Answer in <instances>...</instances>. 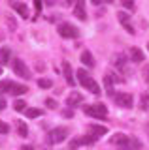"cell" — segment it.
<instances>
[{
    "instance_id": "obj_1",
    "label": "cell",
    "mask_w": 149,
    "mask_h": 150,
    "mask_svg": "<svg viewBox=\"0 0 149 150\" xmlns=\"http://www.w3.org/2000/svg\"><path fill=\"white\" fill-rule=\"evenodd\" d=\"M111 144H119V146H123V148H140L142 146V143H140L138 139H132V137H128L127 133H115V135H111Z\"/></svg>"
},
{
    "instance_id": "obj_2",
    "label": "cell",
    "mask_w": 149,
    "mask_h": 150,
    "mask_svg": "<svg viewBox=\"0 0 149 150\" xmlns=\"http://www.w3.org/2000/svg\"><path fill=\"white\" fill-rule=\"evenodd\" d=\"M77 79H80V83H81V86H83V88H87V90L92 92V94H100V86H98V83H96L95 79H92L91 75L85 71V69H77Z\"/></svg>"
},
{
    "instance_id": "obj_3",
    "label": "cell",
    "mask_w": 149,
    "mask_h": 150,
    "mask_svg": "<svg viewBox=\"0 0 149 150\" xmlns=\"http://www.w3.org/2000/svg\"><path fill=\"white\" fill-rule=\"evenodd\" d=\"M83 111H85V115L95 116V118H104V116L108 115V107H106L104 103H92V105H85V107H83Z\"/></svg>"
},
{
    "instance_id": "obj_4",
    "label": "cell",
    "mask_w": 149,
    "mask_h": 150,
    "mask_svg": "<svg viewBox=\"0 0 149 150\" xmlns=\"http://www.w3.org/2000/svg\"><path fill=\"white\" fill-rule=\"evenodd\" d=\"M66 137H68L66 128H55L47 133V143L49 144H59V143H62V141H66Z\"/></svg>"
},
{
    "instance_id": "obj_5",
    "label": "cell",
    "mask_w": 149,
    "mask_h": 150,
    "mask_svg": "<svg viewBox=\"0 0 149 150\" xmlns=\"http://www.w3.org/2000/svg\"><path fill=\"white\" fill-rule=\"evenodd\" d=\"M11 68H13V73L15 75H19V77H23V79H30V71H29V68H27V64L23 62V60L13 58Z\"/></svg>"
},
{
    "instance_id": "obj_6",
    "label": "cell",
    "mask_w": 149,
    "mask_h": 150,
    "mask_svg": "<svg viewBox=\"0 0 149 150\" xmlns=\"http://www.w3.org/2000/svg\"><path fill=\"white\" fill-rule=\"evenodd\" d=\"M59 34L62 36V38H77L80 36V30H77L74 25H70V23H60L59 25Z\"/></svg>"
},
{
    "instance_id": "obj_7",
    "label": "cell",
    "mask_w": 149,
    "mask_h": 150,
    "mask_svg": "<svg viewBox=\"0 0 149 150\" xmlns=\"http://www.w3.org/2000/svg\"><path fill=\"white\" fill-rule=\"evenodd\" d=\"M115 101H117L119 107H123V109H130L132 107V96L127 92H119L117 96H115Z\"/></svg>"
},
{
    "instance_id": "obj_8",
    "label": "cell",
    "mask_w": 149,
    "mask_h": 150,
    "mask_svg": "<svg viewBox=\"0 0 149 150\" xmlns=\"http://www.w3.org/2000/svg\"><path fill=\"white\" fill-rule=\"evenodd\" d=\"M96 141V137H89V135H87V137H80V139H74V141H70V144H68V148L70 150H77V146H81V144H92Z\"/></svg>"
},
{
    "instance_id": "obj_9",
    "label": "cell",
    "mask_w": 149,
    "mask_h": 150,
    "mask_svg": "<svg viewBox=\"0 0 149 150\" xmlns=\"http://www.w3.org/2000/svg\"><path fill=\"white\" fill-rule=\"evenodd\" d=\"M117 19H119V23L125 26V30H127L128 34H134V26L130 25V15H128V13L119 11V13H117Z\"/></svg>"
},
{
    "instance_id": "obj_10",
    "label": "cell",
    "mask_w": 149,
    "mask_h": 150,
    "mask_svg": "<svg viewBox=\"0 0 149 150\" xmlns=\"http://www.w3.org/2000/svg\"><path fill=\"white\" fill-rule=\"evenodd\" d=\"M74 15H76L80 21H85L87 19V13H85V0H77L74 4Z\"/></svg>"
},
{
    "instance_id": "obj_11",
    "label": "cell",
    "mask_w": 149,
    "mask_h": 150,
    "mask_svg": "<svg viewBox=\"0 0 149 150\" xmlns=\"http://www.w3.org/2000/svg\"><path fill=\"white\" fill-rule=\"evenodd\" d=\"M10 6H11L13 9H15V11L19 13L21 17H25V19L29 17V8H27L23 2H19V0H10Z\"/></svg>"
},
{
    "instance_id": "obj_12",
    "label": "cell",
    "mask_w": 149,
    "mask_h": 150,
    "mask_svg": "<svg viewBox=\"0 0 149 150\" xmlns=\"http://www.w3.org/2000/svg\"><path fill=\"white\" fill-rule=\"evenodd\" d=\"M81 101H83V96H81L80 92H72V94L66 98V105H68V107H76V105H80Z\"/></svg>"
},
{
    "instance_id": "obj_13",
    "label": "cell",
    "mask_w": 149,
    "mask_h": 150,
    "mask_svg": "<svg viewBox=\"0 0 149 150\" xmlns=\"http://www.w3.org/2000/svg\"><path fill=\"white\" fill-rule=\"evenodd\" d=\"M89 131H91L92 137H100V135L108 133V128H106V126H98V124H91L89 126Z\"/></svg>"
},
{
    "instance_id": "obj_14",
    "label": "cell",
    "mask_w": 149,
    "mask_h": 150,
    "mask_svg": "<svg viewBox=\"0 0 149 150\" xmlns=\"http://www.w3.org/2000/svg\"><path fill=\"white\" fill-rule=\"evenodd\" d=\"M62 71H64V79L70 86H74V73H72V68H70L68 62H62Z\"/></svg>"
},
{
    "instance_id": "obj_15",
    "label": "cell",
    "mask_w": 149,
    "mask_h": 150,
    "mask_svg": "<svg viewBox=\"0 0 149 150\" xmlns=\"http://www.w3.org/2000/svg\"><path fill=\"white\" fill-rule=\"evenodd\" d=\"M10 60H11V51H10V47H2V49H0V66L8 64Z\"/></svg>"
},
{
    "instance_id": "obj_16",
    "label": "cell",
    "mask_w": 149,
    "mask_h": 150,
    "mask_svg": "<svg viewBox=\"0 0 149 150\" xmlns=\"http://www.w3.org/2000/svg\"><path fill=\"white\" fill-rule=\"evenodd\" d=\"M29 92V88L25 86V84H17V83H13V86H11V96H23V94H27Z\"/></svg>"
},
{
    "instance_id": "obj_17",
    "label": "cell",
    "mask_w": 149,
    "mask_h": 150,
    "mask_svg": "<svg viewBox=\"0 0 149 150\" xmlns=\"http://www.w3.org/2000/svg\"><path fill=\"white\" fill-rule=\"evenodd\" d=\"M130 58H132V62L140 64V62L143 60V53L138 49V47H132V49H130Z\"/></svg>"
},
{
    "instance_id": "obj_18",
    "label": "cell",
    "mask_w": 149,
    "mask_h": 150,
    "mask_svg": "<svg viewBox=\"0 0 149 150\" xmlns=\"http://www.w3.org/2000/svg\"><path fill=\"white\" fill-rule=\"evenodd\" d=\"M81 62L85 66H89V68H92L95 66V60H92V54L89 53V51H83L81 53Z\"/></svg>"
},
{
    "instance_id": "obj_19",
    "label": "cell",
    "mask_w": 149,
    "mask_h": 150,
    "mask_svg": "<svg viewBox=\"0 0 149 150\" xmlns=\"http://www.w3.org/2000/svg\"><path fill=\"white\" fill-rule=\"evenodd\" d=\"M15 126H17V131H19V137H27L29 135V128H27V124L23 120H17Z\"/></svg>"
},
{
    "instance_id": "obj_20",
    "label": "cell",
    "mask_w": 149,
    "mask_h": 150,
    "mask_svg": "<svg viewBox=\"0 0 149 150\" xmlns=\"http://www.w3.org/2000/svg\"><path fill=\"white\" fill-rule=\"evenodd\" d=\"M11 86H13V83H11V81H0V94H4V92H11Z\"/></svg>"
},
{
    "instance_id": "obj_21",
    "label": "cell",
    "mask_w": 149,
    "mask_h": 150,
    "mask_svg": "<svg viewBox=\"0 0 149 150\" xmlns=\"http://www.w3.org/2000/svg\"><path fill=\"white\" fill-rule=\"evenodd\" d=\"M25 112H27V116H29V118H38V116L42 115V111L40 109H34V107H32V109H27Z\"/></svg>"
},
{
    "instance_id": "obj_22",
    "label": "cell",
    "mask_w": 149,
    "mask_h": 150,
    "mask_svg": "<svg viewBox=\"0 0 149 150\" xmlns=\"http://www.w3.org/2000/svg\"><path fill=\"white\" fill-rule=\"evenodd\" d=\"M38 86L40 88H51V86H53V81H51V79H40Z\"/></svg>"
},
{
    "instance_id": "obj_23",
    "label": "cell",
    "mask_w": 149,
    "mask_h": 150,
    "mask_svg": "<svg viewBox=\"0 0 149 150\" xmlns=\"http://www.w3.org/2000/svg\"><path fill=\"white\" fill-rule=\"evenodd\" d=\"M25 105H27V103L23 101V100H17L15 103H13V107H15V111H27V109H25Z\"/></svg>"
},
{
    "instance_id": "obj_24",
    "label": "cell",
    "mask_w": 149,
    "mask_h": 150,
    "mask_svg": "<svg viewBox=\"0 0 149 150\" xmlns=\"http://www.w3.org/2000/svg\"><path fill=\"white\" fill-rule=\"evenodd\" d=\"M121 4H123L127 9H134V0H119Z\"/></svg>"
},
{
    "instance_id": "obj_25",
    "label": "cell",
    "mask_w": 149,
    "mask_h": 150,
    "mask_svg": "<svg viewBox=\"0 0 149 150\" xmlns=\"http://www.w3.org/2000/svg\"><path fill=\"white\" fill-rule=\"evenodd\" d=\"M8 131H10V126H8L6 122L0 120V133H8Z\"/></svg>"
},
{
    "instance_id": "obj_26",
    "label": "cell",
    "mask_w": 149,
    "mask_h": 150,
    "mask_svg": "<svg viewBox=\"0 0 149 150\" xmlns=\"http://www.w3.org/2000/svg\"><path fill=\"white\" fill-rule=\"evenodd\" d=\"M149 107V96L145 94V96H142V109H147Z\"/></svg>"
},
{
    "instance_id": "obj_27",
    "label": "cell",
    "mask_w": 149,
    "mask_h": 150,
    "mask_svg": "<svg viewBox=\"0 0 149 150\" xmlns=\"http://www.w3.org/2000/svg\"><path fill=\"white\" fill-rule=\"evenodd\" d=\"M6 21H8V25H10V28L13 30V28H17V23H15V19H11V17H6Z\"/></svg>"
},
{
    "instance_id": "obj_28",
    "label": "cell",
    "mask_w": 149,
    "mask_h": 150,
    "mask_svg": "<svg viewBox=\"0 0 149 150\" xmlns=\"http://www.w3.org/2000/svg\"><path fill=\"white\" fill-rule=\"evenodd\" d=\"M45 103H47V107H49V109H57V101H55V100H47Z\"/></svg>"
},
{
    "instance_id": "obj_29",
    "label": "cell",
    "mask_w": 149,
    "mask_h": 150,
    "mask_svg": "<svg viewBox=\"0 0 149 150\" xmlns=\"http://www.w3.org/2000/svg\"><path fill=\"white\" fill-rule=\"evenodd\" d=\"M34 8H36V13L42 11V0H34Z\"/></svg>"
},
{
    "instance_id": "obj_30",
    "label": "cell",
    "mask_w": 149,
    "mask_h": 150,
    "mask_svg": "<svg viewBox=\"0 0 149 150\" xmlns=\"http://www.w3.org/2000/svg\"><path fill=\"white\" fill-rule=\"evenodd\" d=\"M143 77H145V81L149 83V66H145V68H143Z\"/></svg>"
},
{
    "instance_id": "obj_31",
    "label": "cell",
    "mask_w": 149,
    "mask_h": 150,
    "mask_svg": "<svg viewBox=\"0 0 149 150\" xmlns=\"http://www.w3.org/2000/svg\"><path fill=\"white\" fill-rule=\"evenodd\" d=\"M4 109H6V100L0 96V111H4Z\"/></svg>"
},
{
    "instance_id": "obj_32",
    "label": "cell",
    "mask_w": 149,
    "mask_h": 150,
    "mask_svg": "<svg viewBox=\"0 0 149 150\" xmlns=\"http://www.w3.org/2000/svg\"><path fill=\"white\" fill-rule=\"evenodd\" d=\"M91 2H92V4H95V6H100V4H102V2H104V0H91Z\"/></svg>"
},
{
    "instance_id": "obj_33",
    "label": "cell",
    "mask_w": 149,
    "mask_h": 150,
    "mask_svg": "<svg viewBox=\"0 0 149 150\" xmlns=\"http://www.w3.org/2000/svg\"><path fill=\"white\" fill-rule=\"evenodd\" d=\"M77 0H66V6H72V4H76Z\"/></svg>"
},
{
    "instance_id": "obj_34",
    "label": "cell",
    "mask_w": 149,
    "mask_h": 150,
    "mask_svg": "<svg viewBox=\"0 0 149 150\" xmlns=\"http://www.w3.org/2000/svg\"><path fill=\"white\" fill-rule=\"evenodd\" d=\"M45 4H47V6H53V4H55V0H45Z\"/></svg>"
},
{
    "instance_id": "obj_35",
    "label": "cell",
    "mask_w": 149,
    "mask_h": 150,
    "mask_svg": "<svg viewBox=\"0 0 149 150\" xmlns=\"http://www.w3.org/2000/svg\"><path fill=\"white\" fill-rule=\"evenodd\" d=\"M21 150H32V146H23Z\"/></svg>"
},
{
    "instance_id": "obj_36",
    "label": "cell",
    "mask_w": 149,
    "mask_h": 150,
    "mask_svg": "<svg viewBox=\"0 0 149 150\" xmlns=\"http://www.w3.org/2000/svg\"><path fill=\"white\" fill-rule=\"evenodd\" d=\"M104 2H106V4H111V2H115V0H104Z\"/></svg>"
},
{
    "instance_id": "obj_37",
    "label": "cell",
    "mask_w": 149,
    "mask_h": 150,
    "mask_svg": "<svg viewBox=\"0 0 149 150\" xmlns=\"http://www.w3.org/2000/svg\"><path fill=\"white\" fill-rule=\"evenodd\" d=\"M0 75H2V69H0Z\"/></svg>"
},
{
    "instance_id": "obj_38",
    "label": "cell",
    "mask_w": 149,
    "mask_h": 150,
    "mask_svg": "<svg viewBox=\"0 0 149 150\" xmlns=\"http://www.w3.org/2000/svg\"><path fill=\"white\" fill-rule=\"evenodd\" d=\"M147 49H149V43H147Z\"/></svg>"
},
{
    "instance_id": "obj_39",
    "label": "cell",
    "mask_w": 149,
    "mask_h": 150,
    "mask_svg": "<svg viewBox=\"0 0 149 150\" xmlns=\"http://www.w3.org/2000/svg\"><path fill=\"white\" fill-rule=\"evenodd\" d=\"M123 150H125V148H123Z\"/></svg>"
}]
</instances>
